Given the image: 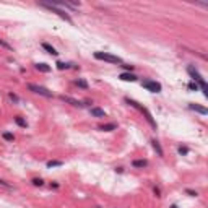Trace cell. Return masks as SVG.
I'll return each mask as SVG.
<instances>
[{"label": "cell", "mask_w": 208, "mask_h": 208, "mask_svg": "<svg viewBox=\"0 0 208 208\" xmlns=\"http://www.w3.org/2000/svg\"><path fill=\"white\" fill-rule=\"evenodd\" d=\"M187 72H189V75L192 77V80H193V81H195L197 85H198L200 88H202L203 94H205L207 98H208V88H207V83H205V80L202 78V75H200L198 72H197V68L193 67V65H190V67L187 68Z\"/></svg>", "instance_id": "6da1fadb"}, {"label": "cell", "mask_w": 208, "mask_h": 208, "mask_svg": "<svg viewBox=\"0 0 208 208\" xmlns=\"http://www.w3.org/2000/svg\"><path fill=\"white\" fill-rule=\"evenodd\" d=\"M125 103L127 104H130L132 107H135V109H138L140 112H143L145 114V117H146V120L150 122V125L153 127V129H156V122H155V119H153V116H151V112L146 109V107H143L140 103H137V101H133V99H130V98H125Z\"/></svg>", "instance_id": "7a4b0ae2"}, {"label": "cell", "mask_w": 208, "mask_h": 208, "mask_svg": "<svg viewBox=\"0 0 208 208\" xmlns=\"http://www.w3.org/2000/svg\"><path fill=\"white\" fill-rule=\"evenodd\" d=\"M94 59H98V60H104V62H109V64H124L120 57L112 55V54H107V52H94Z\"/></svg>", "instance_id": "3957f363"}, {"label": "cell", "mask_w": 208, "mask_h": 208, "mask_svg": "<svg viewBox=\"0 0 208 208\" xmlns=\"http://www.w3.org/2000/svg\"><path fill=\"white\" fill-rule=\"evenodd\" d=\"M39 5H41V7H44V8H47V10H51V12H54V13H57V15L60 16L62 20H65V21L72 23V18H70V15H68V13H65L64 10H60L59 7H55L54 3H44V2H41Z\"/></svg>", "instance_id": "277c9868"}, {"label": "cell", "mask_w": 208, "mask_h": 208, "mask_svg": "<svg viewBox=\"0 0 208 208\" xmlns=\"http://www.w3.org/2000/svg\"><path fill=\"white\" fill-rule=\"evenodd\" d=\"M28 89H31L33 93H36V94H41L44 96V98H52V91H49L47 88H44V86H39V85H33V83H29L28 85Z\"/></svg>", "instance_id": "5b68a950"}, {"label": "cell", "mask_w": 208, "mask_h": 208, "mask_svg": "<svg viewBox=\"0 0 208 208\" xmlns=\"http://www.w3.org/2000/svg\"><path fill=\"white\" fill-rule=\"evenodd\" d=\"M141 86L146 88L148 91H151V93H159L161 91V85H159L158 81H153V80H143V81H141Z\"/></svg>", "instance_id": "8992f818"}, {"label": "cell", "mask_w": 208, "mask_h": 208, "mask_svg": "<svg viewBox=\"0 0 208 208\" xmlns=\"http://www.w3.org/2000/svg\"><path fill=\"white\" fill-rule=\"evenodd\" d=\"M60 99H62V101H65V103H68V104H72V106H75V107H83V106H85L83 103H80V101H77V99L70 98V96H60Z\"/></svg>", "instance_id": "52a82bcc"}, {"label": "cell", "mask_w": 208, "mask_h": 208, "mask_svg": "<svg viewBox=\"0 0 208 208\" xmlns=\"http://www.w3.org/2000/svg\"><path fill=\"white\" fill-rule=\"evenodd\" d=\"M189 109L195 111V112H200V114H203V116H207V114H208V109H207V107L198 106V104H189Z\"/></svg>", "instance_id": "ba28073f"}, {"label": "cell", "mask_w": 208, "mask_h": 208, "mask_svg": "<svg viewBox=\"0 0 208 208\" xmlns=\"http://www.w3.org/2000/svg\"><path fill=\"white\" fill-rule=\"evenodd\" d=\"M91 116H94V117H106V112H104V109H101V107H91Z\"/></svg>", "instance_id": "9c48e42d"}, {"label": "cell", "mask_w": 208, "mask_h": 208, "mask_svg": "<svg viewBox=\"0 0 208 208\" xmlns=\"http://www.w3.org/2000/svg\"><path fill=\"white\" fill-rule=\"evenodd\" d=\"M120 80H124V81H135L137 77H135L133 73H120Z\"/></svg>", "instance_id": "30bf717a"}, {"label": "cell", "mask_w": 208, "mask_h": 208, "mask_svg": "<svg viewBox=\"0 0 208 208\" xmlns=\"http://www.w3.org/2000/svg\"><path fill=\"white\" fill-rule=\"evenodd\" d=\"M116 129H117L116 124H104V125L99 127V130H103V132H111V130H116Z\"/></svg>", "instance_id": "8fae6325"}, {"label": "cell", "mask_w": 208, "mask_h": 208, "mask_svg": "<svg viewBox=\"0 0 208 208\" xmlns=\"http://www.w3.org/2000/svg\"><path fill=\"white\" fill-rule=\"evenodd\" d=\"M146 164H148V161H145V159H135V161L132 163L133 168H145Z\"/></svg>", "instance_id": "7c38bea8"}, {"label": "cell", "mask_w": 208, "mask_h": 208, "mask_svg": "<svg viewBox=\"0 0 208 208\" xmlns=\"http://www.w3.org/2000/svg\"><path fill=\"white\" fill-rule=\"evenodd\" d=\"M36 70L39 72H44V73H47V72H51V67L47 64H36Z\"/></svg>", "instance_id": "4fadbf2b"}, {"label": "cell", "mask_w": 208, "mask_h": 208, "mask_svg": "<svg viewBox=\"0 0 208 208\" xmlns=\"http://www.w3.org/2000/svg\"><path fill=\"white\" fill-rule=\"evenodd\" d=\"M42 49H44V51H47V52H49V54H52V55H57V54H59V52L55 51L54 47L51 46V44H47V42H44V44H42Z\"/></svg>", "instance_id": "5bb4252c"}, {"label": "cell", "mask_w": 208, "mask_h": 208, "mask_svg": "<svg viewBox=\"0 0 208 208\" xmlns=\"http://www.w3.org/2000/svg\"><path fill=\"white\" fill-rule=\"evenodd\" d=\"M151 143H153V148L158 151V155L163 156V148H161V145H159V141L158 140H151Z\"/></svg>", "instance_id": "9a60e30c"}, {"label": "cell", "mask_w": 208, "mask_h": 208, "mask_svg": "<svg viewBox=\"0 0 208 208\" xmlns=\"http://www.w3.org/2000/svg\"><path fill=\"white\" fill-rule=\"evenodd\" d=\"M77 85L80 86V88H83V89H88V83H86L85 80H81V78L77 80Z\"/></svg>", "instance_id": "2e32d148"}, {"label": "cell", "mask_w": 208, "mask_h": 208, "mask_svg": "<svg viewBox=\"0 0 208 208\" xmlns=\"http://www.w3.org/2000/svg\"><path fill=\"white\" fill-rule=\"evenodd\" d=\"M62 166V161H47V168H57Z\"/></svg>", "instance_id": "e0dca14e"}, {"label": "cell", "mask_w": 208, "mask_h": 208, "mask_svg": "<svg viewBox=\"0 0 208 208\" xmlns=\"http://www.w3.org/2000/svg\"><path fill=\"white\" fill-rule=\"evenodd\" d=\"M57 68H59V70H64V68H70V64H65V62H57Z\"/></svg>", "instance_id": "ac0fdd59"}, {"label": "cell", "mask_w": 208, "mask_h": 208, "mask_svg": "<svg viewBox=\"0 0 208 208\" xmlns=\"http://www.w3.org/2000/svg\"><path fill=\"white\" fill-rule=\"evenodd\" d=\"M2 137L5 138L7 141H13V140H15V137H13V133H8V132H5V133H3Z\"/></svg>", "instance_id": "d6986e66"}, {"label": "cell", "mask_w": 208, "mask_h": 208, "mask_svg": "<svg viewBox=\"0 0 208 208\" xmlns=\"http://www.w3.org/2000/svg\"><path fill=\"white\" fill-rule=\"evenodd\" d=\"M15 122L18 124L20 127H26V122H25V120L21 119V117H15Z\"/></svg>", "instance_id": "ffe728a7"}, {"label": "cell", "mask_w": 208, "mask_h": 208, "mask_svg": "<svg viewBox=\"0 0 208 208\" xmlns=\"http://www.w3.org/2000/svg\"><path fill=\"white\" fill-rule=\"evenodd\" d=\"M177 151H179V155H187V153H189V148H187V146H179Z\"/></svg>", "instance_id": "44dd1931"}, {"label": "cell", "mask_w": 208, "mask_h": 208, "mask_svg": "<svg viewBox=\"0 0 208 208\" xmlns=\"http://www.w3.org/2000/svg\"><path fill=\"white\" fill-rule=\"evenodd\" d=\"M0 46L5 47V49H8V51H12V46H10L8 42H5V41H2V39H0Z\"/></svg>", "instance_id": "7402d4cb"}, {"label": "cell", "mask_w": 208, "mask_h": 208, "mask_svg": "<svg viewBox=\"0 0 208 208\" xmlns=\"http://www.w3.org/2000/svg\"><path fill=\"white\" fill-rule=\"evenodd\" d=\"M189 88L190 89H195V91H197V89H198V85H197L195 81H192V83H189Z\"/></svg>", "instance_id": "603a6c76"}, {"label": "cell", "mask_w": 208, "mask_h": 208, "mask_svg": "<svg viewBox=\"0 0 208 208\" xmlns=\"http://www.w3.org/2000/svg\"><path fill=\"white\" fill-rule=\"evenodd\" d=\"M33 184H34V185H39L41 187L44 182H42V179H33Z\"/></svg>", "instance_id": "cb8c5ba5"}, {"label": "cell", "mask_w": 208, "mask_h": 208, "mask_svg": "<svg viewBox=\"0 0 208 208\" xmlns=\"http://www.w3.org/2000/svg\"><path fill=\"white\" fill-rule=\"evenodd\" d=\"M0 185H3V187H7V189H10V184H8V182H5L3 179H0Z\"/></svg>", "instance_id": "d4e9b609"}, {"label": "cell", "mask_w": 208, "mask_h": 208, "mask_svg": "<svg viewBox=\"0 0 208 208\" xmlns=\"http://www.w3.org/2000/svg\"><path fill=\"white\" fill-rule=\"evenodd\" d=\"M124 68H127V70H133V65H127V64H122Z\"/></svg>", "instance_id": "484cf974"}, {"label": "cell", "mask_w": 208, "mask_h": 208, "mask_svg": "<svg viewBox=\"0 0 208 208\" xmlns=\"http://www.w3.org/2000/svg\"><path fill=\"white\" fill-rule=\"evenodd\" d=\"M10 99H12V101H18V96H15L13 93H10Z\"/></svg>", "instance_id": "4316f807"}, {"label": "cell", "mask_w": 208, "mask_h": 208, "mask_svg": "<svg viewBox=\"0 0 208 208\" xmlns=\"http://www.w3.org/2000/svg\"><path fill=\"white\" fill-rule=\"evenodd\" d=\"M187 193H189V195H192V197L197 195V192H193V190H187Z\"/></svg>", "instance_id": "83f0119b"}, {"label": "cell", "mask_w": 208, "mask_h": 208, "mask_svg": "<svg viewBox=\"0 0 208 208\" xmlns=\"http://www.w3.org/2000/svg\"><path fill=\"white\" fill-rule=\"evenodd\" d=\"M171 208H179V207H177V205H172V207H171Z\"/></svg>", "instance_id": "f1b7e54d"}]
</instances>
